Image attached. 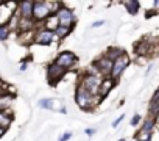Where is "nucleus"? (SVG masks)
Instances as JSON below:
<instances>
[{"mask_svg": "<svg viewBox=\"0 0 159 141\" xmlns=\"http://www.w3.org/2000/svg\"><path fill=\"white\" fill-rule=\"evenodd\" d=\"M117 141H126V139H125V138H119Z\"/></svg>", "mask_w": 159, "mask_h": 141, "instance_id": "nucleus-31", "label": "nucleus"}, {"mask_svg": "<svg viewBox=\"0 0 159 141\" xmlns=\"http://www.w3.org/2000/svg\"><path fill=\"white\" fill-rule=\"evenodd\" d=\"M55 16H56L59 25H62V27H69V28H73L76 17H75V13H73L70 8H67L66 5H62V7L56 11Z\"/></svg>", "mask_w": 159, "mask_h": 141, "instance_id": "nucleus-5", "label": "nucleus"}, {"mask_svg": "<svg viewBox=\"0 0 159 141\" xmlns=\"http://www.w3.org/2000/svg\"><path fill=\"white\" fill-rule=\"evenodd\" d=\"M53 102H55V100L48 97V99H41V100L38 102V105H39L42 110H53Z\"/></svg>", "mask_w": 159, "mask_h": 141, "instance_id": "nucleus-21", "label": "nucleus"}, {"mask_svg": "<svg viewBox=\"0 0 159 141\" xmlns=\"http://www.w3.org/2000/svg\"><path fill=\"white\" fill-rule=\"evenodd\" d=\"M59 113H62V114H66V113H67V110H66V107H61V108H59Z\"/></svg>", "mask_w": 159, "mask_h": 141, "instance_id": "nucleus-28", "label": "nucleus"}, {"mask_svg": "<svg viewBox=\"0 0 159 141\" xmlns=\"http://www.w3.org/2000/svg\"><path fill=\"white\" fill-rule=\"evenodd\" d=\"M3 5V3H2ZM2 5H0V8H2ZM0 17H2V11H0Z\"/></svg>", "mask_w": 159, "mask_h": 141, "instance_id": "nucleus-32", "label": "nucleus"}, {"mask_svg": "<svg viewBox=\"0 0 159 141\" xmlns=\"http://www.w3.org/2000/svg\"><path fill=\"white\" fill-rule=\"evenodd\" d=\"M10 33H11V27L8 24H0V41L8 39Z\"/></svg>", "mask_w": 159, "mask_h": 141, "instance_id": "nucleus-20", "label": "nucleus"}, {"mask_svg": "<svg viewBox=\"0 0 159 141\" xmlns=\"http://www.w3.org/2000/svg\"><path fill=\"white\" fill-rule=\"evenodd\" d=\"M27 67H28V64H27V61H24V63L20 64V67H19V69H20V70H27Z\"/></svg>", "mask_w": 159, "mask_h": 141, "instance_id": "nucleus-27", "label": "nucleus"}, {"mask_svg": "<svg viewBox=\"0 0 159 141\" xmlns=\"http://www.w3.org/2000/svg\"><path fill=\"white\" fill-rule=\"evenodd\" d=\"M62 2H47V0H36L33 5V21L44 24L50 16L56 14V11L62 7Z\"/></svg>", "mask_w": 159, "mask_h": 141, "instance_id": "nucleus-1", "label": "nucleus"}, {"mask_svg": "<svg viewBox=\"0 0 159 141\" xmlns=\"http://www.w3.org/2000/svg\"><path fill=\"white\" fill-rule=\"evenodd\" d=\"M148 114H150V118H153V119L159 114V90H156V93L153 94V97H151V100H150Z\"/></svg>", "mask_w": 159, "mask_h": 141, "instance_id": "nucleus-13", "label": "nucleus"}, {"mask_svg": "<svg viewBox=\"0 0 159 141\" xmlns=\"http://www.w3.org/2000/svg\"><path fill=\"white\" fill-rule=\"evenodd\" d=\"M95 132H97L95 129H86V130H84V133H86L88 136H92V135H94Z\"/></svg>", "mask_w": 159, "mask_h": 141, "instance_id": "nucleus-26", "label": "nucleus"}, {"mask_svg": "<svg viewBox=\"0 0 159 141\" xmlns=\"http://www.w3.org/2000/svg\"><path fill=\"white\" fill-rule=\"evenodd\" d=\"M72 136H73V133H72V132H64V133L58 138V141H69Z\"/></svg>", "mask_w": 159, "mask_h": 141, "instance_id": "nucleus-23", "label": "nucleus"}, {"mask_svg": "<svg viewBox=\"0 0 159 141\" xmlns=\"http://www.w3.org/2000/svg\"><path fill=\"white\" fill-rule=\"evenodd\" d=\"M13 113L11 110H0V129L8 130L10 125L13 124Z\"/></svg>", "mask_w": 159, "mask_h": 141, "instance_id": "nucleus-12", "label": "nucleus"}, {"mask_svg": "<svg viewBox=\"0 0 159 141\" xmlns=\"http://www.w3.org/2000/svg\"><path fill=\"white\" fill-rule=\"evenodd\" d=\"M136 141H151V138H153V133H150V132H145V130H137V133H136Z\"/></svg>", "mask_w": 159, "mask_h": 141, "instance_id": "nucleus-19", "label": "nucleus"}, {"mask_svg": "<svg viewBox=\"0 0 159 141\" xmlns=\"http://www.w3.org/2000/svg\"><path fill=\"white\" fill-rule=\"evenodd\" d=\"M154 124H156V125H157V127H159V114H157V116H156V118H154Z\"/></svg>", "mask_w": 159, "mask_h": 141, "instance_id": "nucleus-29", "label": "nucleus"}, {"mask_svg": "<svg viewBox=\"0 0 159 141\" xmlns=\"http://www.w3.org/2000/svg\"><path fill=\"white\" fill-rule=\"evenodd\" d=\"M98 99H100L98 96L89 93L88 90H84L83 86H80V85L75 90V102L81 110H86V111L94 110L95 105L98 104Z\"/></svg>", "mask_w": 159, "mask_h": 141, "instance_id": "nucleus-2", "label": "nucleus"}, {"mask_svg": "<svg viewBox=\"0 0 159 141\" xmlns=\"http://www.w3.org/2000/svg\"><path fill=\"white\" fill-rule=\"evenodd\" d=\"M105 24H106V22H105L103 19H100V21H95L91 27H92V28H97V27H102V25H105Z\"/></svg>", "mask_w": 159, "mask_h": 141, "instance_id": "nucleus-25", "label": "nucleus"}, {"mask_svg": "<svg viewBox=\"0 0 159 141\" xmlns=\"http://www.w3.org/2000/svg\"><path fill=\"white\" fill-rule=\"evenodd\" d=\"M140 121H142V116H140V114H134V116L131 118V122H129V124H131L133 127H136V125L140 124Z\"/></svg>", "mask_w": 159, "mask_h": 141, "instance_id": "nucleus-22", "label": "nucleus"}, {"mask_svg": "<svg viewBox=\"0 0 159 141\" xmlns=\"http://www.w3.org/2000/svg\"><path fill=\"white\" fill-rule=\"evenodd\" d=\"M72 32V28H69V27H62V25H58L56 28H55V38L56 39H64L66 36H69V33Z\"/></svg>", "mask_w": 159, "mask_h": 141, "instance_id": "nucleus-17", "label": "nucleus"}, {"mask_svg": "<svg viewBox=\"0 0 159 141\" xmlns=\"http://www.w3.org/2000/svg\"><path fill=\"white\" fill-rule=\"evenodd\" d=\"M5 132H7V130H5V129H0V138H2V136H3V135H5Z\"/></svg>", "mask_w": 159, "mask_h": 141, "instance_id": "nucleus-30", "label": "nucleus"}, {"mask_svg": "<svg viewBox=\"0 0 159 141\" xmlns=\"http://www.w3.org/2000/svg\"><path fill=\"white\" fill-rule=\"evenodd\" d=\"M2 3H3V2H0V5H2Z\"/></svg>", "mask_w": 159, "mask_h": 141, "instance_id": "nucleus-33", "label": "nucleus"}, {"mask_svg": "<svg viewBox=\"0 0 159 141\" xmlns=\"http://www.w3.org/2000/svg\"><path fill=\"white\" fill-rule=\"evenodd\" d=\"M67 74V70H64L62 67H59L55 61H52L47 66V80L50 85H56L59 80L64 79V75Z\"/></svg>", "mask_w": 159, "mask_h": 141, "instance_id": "nucleus-7", "label": "nucleus"}, {"mask_svg": "<svg viewBox=\"0 0 159 141\" xmlns=\"http://www.w3.org/2000/svg\"><path fill=\"white\" fill-rule=\"evenodd\" d=\"M129 63H131V58L125 53L123 56H120L119 60H116L114 63H112V70H111V79L117 83L119 82V79H120V75L125 72V69L129 66Z\"/></svg>", "mask_w": 159, "mask_h": 141, "instance_id": "nucleus-6", "label": "nucleus"}, {"mask_svg": "<svg viewBox=\"0 0 159 141\" xmlns=\"http://www.w3.org/2000/svg\"><path fill=\"white\" fill-rule=\"evenodd\" d=\"M122 5L126 8V11L129 14H137V11L140 8V2H137V0H125V2H122Z\"/></svg>", "mask_w": 159, "mask_h": 141, "instance_id": "nucleus-15", "label": "nucleus"}, {"mask_svg": "<svg viewBox=\"0 0 159 141\" xmlns=\"http://www.w3.org/2000/svg\"><path fill=\"white\" fill-rule=\"evenodd\" d=\"M123 118H125V114H123V113H122V114H120L119 118H116V119L112 121V127H114V129H117V127H119V124H120V122L123 121Z\"/></svg>", "mask_w": 159, "mask_h": 141, "instance_id": "nucleus-24", "label": "nucleus"}, {"mask_svg": "<svg viewBox=\"0 0 159 141\" xmlns=\"http://www.w3.org/2000/svg\"><path fill=\"white\" fill-rule=\"evenodd\" d=\"M33 5H34L33 0H25V2L17 3L16 14H17L20 19H28V21H33Z\"/></svg>", "mask_w": 159, "mask_h": 141, "instance_id": "nucleus-10", "label": "nucleus"}, {"mask_svg": "<svg viewBox=\"0 0 159 141\" xmlns=\"http://www.w3.org/2000/svg\"><path fill=\"white\" fill-rule=\"evenodd\" d=\"M154 127H156V124H154V119L148 116V118H147V119L142 122V125H140V130H145V132H150V133H153Z\"/></svg>", "mask_w": 159, "mask_h": 141, "instance_id": "nucleus-18", "label": "nucleus"}, {"mask_svg": "<svg viewBox=\"0 0 159 141\" xmlns=\"http://www.w3.org/2000/svg\"><path fill=\"white\" fill-rule=\"evenodd\" d=\"M114 86H116V82H114L111 77L103 79V82H102V85H100V88H98V97H100V99L106 97V96L109 94V91H111Z\"/></svg>", "mask_w": 159, "mask_h": 141, "instance_id": "nucleus-11", "label": "nucleus"}, {"mask_svg": "<svg viewBox=\"0 0 159 141\" xmlns=\"http://www.w3.org/2000/svg\"><path fill=\"white\" fill-rule=\"evenodd\" d=\"M55 33L52 30H47V28H38L34 32V36H33V42L34 44H39V46H50L53 41H55Z\"/></svg>", "mask_w": 159, "mask_h": 141, "instance_id": "nucleus-8", "label": "nucleus"}, {"mask_svg": "<svg viewBox=\"0 0 159 141\" xmlns=\"http://www.w3.org/2000/svg\"><path fill=\"white\" fill-rule=\"evenodd\" d=\"M103 82L102 75H94V74H81L80 75V86H83L84 90H88L89 93L98 96V88Z\"/></svg>", "mask_w": 159, "mask_h": 141, "instance_id": "nucleus-3", "label": "nucleus"}, {"mask_svg": "<svg viewBox=\"0 0 159 141\" xmlns=\"http://www.w3.org/2000/svg\"><path fill=\"white\" fill-rule=\"evenodd\" d=\"M94 66L97 67V70L100 72V75H102L103 79H108V77L111 75V70H112V61H111V60H108L105 55H102L100 58H97V60L94 61Z\"/></svg>", "mask_w": 159, "mask_h": 141, "instance_id": "nucleus-9", "label": "nucleus"}, {"mask_svg": "<svg viewBox=\"0 0 159 141\" xmlns=\"http://www.w3.org/2000/svg\"><path fill=\"white\" fill-rule=\"evenodd\" d=\"M125 53H126V52H125L122 47H109V49H108L103 55H105L108 60H111V61L114 63L116 60H119V58H120V56H123Z\"/></svg>", "mask_w": 159, "mask_h": 141, "instance_id": "nucleus-14", "label": "nucleus"}, {"mask_svg": "<svg viewBox=\"0 0 159 141\" xmlns=\"http://www.w3.org/2000/svg\"><path fill=\"white\" fill-rule=\"evenodd\" d=\"M55 63H56L59 67H62L64 70H69V69H72V67H75V66L78 64V58H76V55H75L73 52H70V50H62V52H59V53L56 55Z\"/></svg>", "mask_w": 159, "mask_h": 141, "instance_id": "nucleus-4", "label": "nucleus"}, {"mask_svg": "<svg viewBox=\"0 0 159 141\" xmlns=\"http://www.w3.org/2000/svg\"><path fill=\"white\" fill-rule=\"evenodd\" d=\"M14 96L13 94H3L0 96V110H11Z\"/></svg>", "mask_w": 159, "mask_h": 141, "instance_id": "nucleus-16", "label": "nucleus"}]
</instances>
